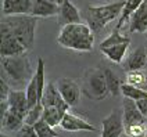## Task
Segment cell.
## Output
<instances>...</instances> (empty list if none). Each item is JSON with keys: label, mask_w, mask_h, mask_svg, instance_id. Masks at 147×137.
I'll use <instances>...</instances> for the list:
<instances>
[{"label": "cell", "mask_w": 147, "mask_h": 137, "mask_svg": "<svg viewBox=\"0 0 147 137\" xmlns=\"http://www.w3.org/2000/svg\"><path fill=\"white\" fill-rule=\"evenodd\" d=\"M101 136L100 137H121L125 129H123L122 111L113 109L110 115L103 119L101 122Z\"/></svg>", "instance_id": "8"}, {"label": "cell", "mask_w": 147, "mask_h": 137, "mask_svg": "<svg viewBox=\"0 0 147 137\" xmlns=\"http://www.w3.org/2000/svg\"><path fill=\"white\" fill-rule=\"evenodd\" d=\"M143 1H146V0H125V6H123V8H122L121 17L118 18V24L115 26L117 31H119V29L122 28L123 24L131 18L132 14L143 4Z\"/></svg>", "instance_id": "21"}, {"label": "cell", "mask_w": 147, "mask_h": 137, "mask_svg": "<svg viewBox=\"0 0 147 137\" xmlns=\"http://www.w3.org/2000/svg\"><path fill=\"white\" fill-rule=\"evenodd\" d=\"M60 126L67 132H97V129L92 123H89L81 116H76L75 113L69 111L64 115Z\"/></svg>", "instance_id": "12"}, {"label": "cell", "mask_w": 147, "mask_h": 137, "mask_svg": "<svg viewBox=\"0 0 147 137\" xmlns=\"http://www.w3.org/2000/svg\"><path fill=\"white\" fill-rule=\"evenodd\" d=\"M38 17L20 14V15H4L1 18V35H11L21 42L28 50L35 43Z\"/></svg>", "instance_id": "1"}, {"label": "cell", "mask_w": 147, "mask_h": 137, "mask_svg": "<svg viewBox=\"0 0 147 137\" xmlns=\"http://www.w3.org/2000/svg\"><path fill=\"white\" fill-rule=\"evenodd\" d=\"M46 89L45 85V61L42 57H38V66L36 71L31 78L29 83L25 86V91H26V98H28V105L29 108H32L33 105L42 101V97Z\"/></svg>", "instance_id": "6"}, {"label": "cell", "mask_w": 147, "mask_h": 137, "mask_svg": "<svg viewBox=\"0 0 147 137\" xmlns=\"http://www.w3.org/2000/svg\"><path fill=\"white\" fill-rule=\"evenodd\" d=\"M10 91L11 90L8 87L7 82L4 81V78L1 76V79H0V101H7Z\"/></svg>", "instance_id": "31"}, {"label": "cell", "mask_w": 147, "mask_h": 137, "mask_svg": "<svg viewBox=\"0 0 147 137\" xmlns=\"http://www.w3.org/2000/svg\"><path fill=\"white\" fill-rule=\"evenodd\" d=\"M0 121H1V129L6 130V132H18L24 126V119L17 116L10 109L4 115L0 116Z\"/></svg>", "instance_id": "20"}, {"label": "cell", "mask_w": 147, "mask_h": 137, "mask_svg": "<svg viewBox=\"0 0 147 137\" xmlns=\"http://www.w3.org/2000/svg\"><path fill=\"white\" fill-rule=\"evenodd\" d=\"M144 36H146V38H147V31H146V33H144Z\"/></svg>", "instance_id": "35"}, {"label": "cell", "mask_w": 147, "mask_h": 137, "mask_svg": "<svg viewBox=\"0 0 147 137\" xmlns=\"http://www.w3.org/2000/svg\"><path fill=\"white\" fill-rule=\"evenodd\" d=\"M104 75H106V82H107V86H108L110 94L114 97L121 94V86H122V83L119 82V79L115 75V72H113L110 68H106L104 69Z\"/></svg>", "instance_id": "25"}, {"label": "cell", "mask_w": 147, "mask_h": 137, "mask_svg": "<svg viewBox=\"0 0 147 137\" xmlns=\"http://www.w3.org/2000/svg\"><path fill=\"white\" fill-rule=\"evenodd\" d=\"M121 94H122L125 98H131L133 101H139V100H143V98H147V91L146 90H142L136 86H132L129 83H122L121 86Z\"/></svg>", "instance_id": "24"}, {"label": "cell", "mask_w": 147, "mask_h": 137, "mask_svg": "<svg viewBox=\"0 0 147 137\" xmlns=\"http://www.w3.org/2000/svg\"><path fill=\"white\" fill-rule=\"evenodd\" d=\"M131 43H122V44H117V46H110V47L100 48V51L114 64H122L125 60V54L129 48Z\"/></svg>", "instance_id": "19"}, {"label": "cell", "mask_w": 147, "mask_h": 137, "mask_svg": "<svg viewBox=\"0 0 147 137\" xmlns=\"http://www.w3.org/2000/svg\"><path fill=\"white\" fill-rule=\"evenodd\" d=\"M122 66L126 72L147 68V48L139 47V48H135L133 51H131L128 56L125 57Z\"/></svg>", "instance_id": "14"}, {"label": "cell", "mask_w": 147, "mask_h": 137, "mask_svg": "<svg viewBox=\"0 0 147 137\" xmlns=\"http://www.w3.org/2000/svg\"><path fill=\"white\" fill-rule=\"evenodd\" d=\"M8 109L21 119H25L26 112L29 109L28 105V98H26V91L25 90H11L8 94Z\"/></svg>", "instance_id": "10"}, {"label": "cell", "mask_w": 147, "mask_h": 137, "mask_svg": "<svg viewBox=\"0 0 147 137\" xmlns=\"http://www.w3.org/2000/svg\"><path fill=\"white\" fill-rule=\"evenodd\" d=\"M43 109H45V108H43L42 101L40 103H38L36 105H33L32 108H29V109H28V112H26V116H25V119H24V123L33 126L36 122H39L42 119Z\"/></svg>", "instance_id": "27"}, {"label": "cell", "mask_w": 147, "mask_h": 137, "mask_svg": "<svg viewBox=\"0 0 147 137\" xmlns=\"http://www.w3.org/2000/svg\"><path fill=\"white\" fill-rule=\"evenodd\" d=\"M144 137H147V134H146V136H144Z\"/></svg>", "instance_id": "37"}, {"label": "cell", "mask_w": 147, "mask_h": 137, "mask_svg": "<svg viewBox=\"0 0 147 137\" xmlns=\"http://www.w3.org/2000/svg\"><path fill=\"white\" fill-rule=\"evenodd\" d=\"M123 6H125V0L107 3L103 6H89L86 8V18L92 31L94 33L101 32L110 22L119 18Z\"/></svg>", "instance_id": "3"}, {"label": "cell", "mask_w": 147, "mask_h": 137, "mask_svg": "<svg viewBox=\"0 0 147 137\" xmlns=\"http://www.w3.org/2000/svg\"><path fill=\"white\" fill-rule=\"evenodd\" d=\"M28 53V48L21 42L11 35H1L0 43V56L1 57H14L22 56Z\"/></svg>", "instance_id": "13"}, {"label": "cell", "mask_w": 147, "mask_h": 137, "mask_svg": "<svg viewBox=\"0 0 147 137\" xmlns=\"http://www.w3.org/2000/svg\"><path fill=\"white\" fill-rule=\"evenodd\" d=\"M136 104H138V108H139V111L147 118V98H143V100H139V101H136Z\"/></svg>", "instance_id": "32"}, {"label": "cell", "mask_w": 147, "mask_h": 137, "mask_svg": "<svg viewBox=\"0 0 147 137\" xmlns=\"http://www.w3.org/2000/svg\"><path fill=\"white\" fill-rule=\"evenodd\" d=\"M126 83L147 91V68L126 72Z\"/></svg>", "instance_id": "22"}, {"label": "cell", "mask_w": 147, "mask_h": 137, "mask_svg": "<svg viewBox=\"0 0 147 137\" xmlns=\"http://www.w3.org/2000/svg\"><path fill=\"white\" fill-rule=\"evenodd\" d=\"M1 73L6 75L8 81L16 86L28 85L33 75L31 69V62L28 58V53L22 56L1 57Z\"/></svg>", "instance_id": "4"}, {"label": "cell", "mask_w": 147, "mask_h": 137, "mask_svg": "<svg viewBox=\"0 0 147 137\" xmlns=\"http://www.w3.org/2000/svg\"><path fill=\"white\" fill-rule=\"evenodd\" d=\"M104 1H113V0H104Z\"/></svg>", "instance_id": "36"}, {"label": "cell", "mask_w": 147, "mask_h": 137, "mask_svg": "<svg viewBox=\"0 0 147 137\" xmlns=\"http://www.w3.org/2000/svg\"><path fill=\"white\" fill-rule=\"evenodd\" d=\"M82 93L88 98L93 100V101L104 100L110 94L104 71H100V69H96V68L88 69L83 75Z\"/></svg>", "instance_id": "5"}, {"label": "cell", "mask_w": 147, "mask_h": 137, "mask_svg": "<svg viewBox=\"0 0 147 137\" xmlns=\"http://www.w3.org/2000/svg\"><path fill=\"white\" fill-rule=\"evenodd\" d=\"M43 108H45V107H43ZM65 113L67 112L61 111L57 107H46V108L43 109L42 119H45L49 125H51L53 128H56V126H60V125H61V121H63V118H64Z\"/></svg>", "instance_id": "23"}, {"label": "cell", "mask_w": 147, "mask_h": 137, "mask_svg": "<svg viewBox=\"0 0 147 137\" xmlns=\"http://www.w3.org/2000/svg\"><path fill=\"white\" fill-rule=\"evenodd\" d=\"M56 85H57L58 91L61 93L63 98L65 100V103L69 107H75L79 104L82 97V89L76 82L72 79H68V78H61V79H58Z\"/></svg>", "instance_id": "9"}, {"label": "cell", "mask_w": 147, "mask_h": 137, "mask_svg": "<svg viewBox=\"0 0 147 137\" xmlns=\"http://www.w3.org/2000/svg\"><path fill=\"white\" fill-rule=\"evenodd\" d=\"M33 128L38 133V137H58L54 128L51 125H49L45 119H40L39 122H36L33 125Z\"/></svg>", "instance_id": "28"}, {"label": "cell", "mask_w": 147, "mask_h": 137, "mask_svg": "<svg viewBox=\"0 0 147 137\" xmlns=\"http://www.w3.org/2000/svg\"><path fill=\"white\" fill-rule=\"evenodd\" d=\"M60 13V4H56L49 0H33L31 15L38 18L56 17Z\"/></svg>", "instance_id": "17"}, {"label": "cell", "mask_w": 147, "mask_h": 137, "mask_svg": "<svg viewBox=\"0 0 147 137\" xmlns=\"http://www.w3.org/2000/svg\"><path fill=\"white\" fill-rule=\"evenodd\" d=\"M122 43H131V38L129 36H125V35H121L119 31L114 29L113 33L107 39H104V40L100 43V48L110 47V46H117V44H122Z\"/></svg>", "instance_id": "26"}, {"label": "cell", "mask_w": 147, "mask_h": 137, "mask_svg": "<svg viewBox=\"0 0 147 137\" xmlns=\"http://www.w3.org/2000/svg\"><path fill=\"white\" fill-rule=\"evenodd\" d=\"M17 137H38V133L33 126L24 123V126L17 132Z\"/></svg>", "instance_id": "30"}, {"label": "cell", "mask_w": 147, "mask_h": 137, "mask_svg": "<svg viewBox=\"0 0 147 137\" xmlns=\"http://www.w3.org/2000/svg\"><path fill=\"white\" fill-rule=\"evenodd\" d=\"M57 42L60 46L76 51H92L94 44V32L89 24H67L61 28Z\"/></svg>", "instance_id": "2"}, {"label": "cell", "mask_w": 147, "mask_h": 137, "mask_svg": "<svg viewBox=\"0 0 147 137\" xmlns=\"http://www.w3.org/2000/svg\"><path fill=\"white\" fill-rule=\"evenodd\" d=\"M0 137H11V136H8V134H4V133H1V136Z\"/></svg>", "instance_id": "34"}, {"label": "cell", "mask_w": 147, "mask_h": 137, "mask_svg": "<svg viewBox=\"0 0 147 137\" xmlns=\"http://www.w3.org/2000/svg\"><path fill=\"white\" fill-rule=\"evenodd\" d=\"M128 137H144L147 134V125H135L125 129Z\"/></svg>", "instance_id": "29"}, {"label": "cell", "mask_w": 147, "mask_h": 137, "mask_svg": "<svg viewBox=\"0 0 147 137\" xmlns=\"http://www.w3.org/2000/svg\"><path fill=\"white\" fill-rule=\"evenodd\" d=\"M49 1H53V3H56V4H61L64 0H49Z\"/></svg>", "instance_id": "33"}, {"label": "cell", "mask_w": 147, "mask_h": 137, "mask_svg": "<svg viewBox=\"0 0 147 137\" xmlns=\"http://www.w3.org/2000/svg\"><path fill=\"white\" fill-rule=\"evenodd\" d=\"M147 31V0L143 1L129 18V33H146Z\"/></svg>", "instance_id": "16"}, {"label": "cell", "mask_w": 147, "mask_h": 137, "mask_svg": "<svg viewBox=\"0 0 147 137\" xmlns=\"http://www.w3.org/2000/svg\"><path fill=\"white\" fill-rule=\"evenodd\" d=\"M42 104L43 107H57L61 111L64 112H68L69 111V105L65 103V100L63 98L61 93L58 91L57 85L54 83H49L45 89V93H43V97H42Z\"/></svg>", "instance_id": "11"}, {"label": "cell", "mask_w": 147, "mask_h": 137, "mask_svg": "<svg viewBox=\"0 0 147 137\" xmlns=\"http://www.w3.org/2000/svg\"><path fill=\"white\" fill-rule=\"evenodd\" d=\"M58 22L63 24V26L67 24H76V22H82L81 21V14L79 10L74 6L69 0H64L60 4V13H58Z\"/></svg>", "instance_id": "18"}, {"label": "cell", "mask_w": 147, "mask_h": 137, "mask_svg": "<svg viewBox=\"0 0 147 137\" xmlns=\"http://www.w3.org/2000/svg\"><path fill=\"white\" fill-rule=\"evenodd\" d=\"M33 0H3V14L4 15H31Z\"/></svg>", "instance_id": "15"}, {"label": "cell", "mask_w": 147, "mask_h": 137, "mask_svg": "<svg viewBox=\"0 0 147 137\" xmlns=\"http://www.w3.org/2000/svg\"><path fill=\"white\" fill-rule=\"evenodd\" d=\"M122 121L123 129L135 125H147V118L139 111L136 101L125 97L122 101Z\"/></svg>", "instance_id": "7"}]
</instances>
